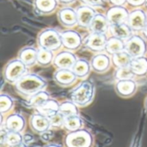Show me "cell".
Wrapping results in <instances>:
<instances>
[{"instance_id":"31","label":"cell","mask_w":147,"mask_h":147,"mask_svg":"<svg viewBox=\"0 0 147 147\" xmlns=\"http://www.w3.org/2000/svg\"><path fill=\"white\" fill-rule=\"evenodd\" d=\"M39 48V47H38ZM55 53L45 48H39L37 55V65L41 67H48L53 64Z\"/></svg>"},{"instance_id":"35","label":"cell","mask_w":147,"mask_h":147,"mask_svg":"<svg viewBox=\"0 0 147 147\" xmlns=\"http://www.w3.org/2000/svg\"><path fill=\"white\" fill-rule=\"evenodd\" d=\"M49 119H50V121H51L52 129L58 130V129L63 128L65 117V115H62L60 112H59V113L55 114L54 115L49 117Z\"/></svg>"},{"instance_id":"21","label":"cell","mask_w":147,"mask_h":147,"mask_svg":"<svg viewBox=\"0 0 147 147\" xmlns=\"http://www.w3.org/2000/svg\"><path fill=\"white\" fill-rule=\"evenodd\" d=\"M110 23L105 14L96 13L90 27V31L100 34H108L109 32Z\"/></svg>"},{"instance_id":"16","label":"cell","mask_w":147,"mask_h":147,"mask_svg":"<svg viewBox=\"0 0 147 147\" xmlns=\"http://www.w3.org/2000/svg\"><path fill=\"white\" fill-rule=\"evenodd\" d=\"M78 16V26L84 29H90V24L97 13L96 9L85 4H82L76 9Z\"/></svg>"},{"instance_id":"42","label":"cell","mask_w":147,"mask_h":147,"mask_svg":"<svg viewBox=\"0 0 147 147\" xmlns=\"http://www.w3.org/2000/svg\"><path fill=\"white\" fill-rule=\"evenodd\" d=\"M141 35L146 39V40L147 41V26L142 30V32H141Z\"/></svg>"},{"instance_id":"12","label":"cell","mask_w":147,"mask_h":147,"mask_svg":"<svg viewBox=\"0 0 147 147\" xmlns=\"http://www.w3.org/2000/svg\"><path fill=\"white\" fill-rule=\"evenodd\" d=\"M59 22L66 28H73L78 26V16L75 9L71 6H63L57 12Z\"/></svg>"},{"instance_id":"3","label":"cell","mask_w":147,"mask_h":147,"mask_svg":"<svg viewBox=\"0 0 147 147\" xmlns=\"http://www.w3.org/2000/svg\"><path fill=\"white\" fill-rule=\"evenodd\" d=\"M39 48H45L57 53L63 47L61 32L53 28H47L41 30L36 39Z\"/></svg>"},{"instance_id":"9","label":"cell","mask_w":147,"mask_h":147,"mask_svg":"<svg viewBox=\"0 0 147 147\" xmlns=\"http://www.w3.org/2000/svg\"><path fill=\"white\" fill-rule=\"evenodd\" d=\"M28 126L34 134L39 135L45 134L52 129L49 117L37 111L30 115L28 119Z\"/></svg>"},{"instance_id":"39","label":"cell","mask_w":147,"mask_h":147,"mask_svg":"<svg viewBox=\"0 0 147 147\" xmlns=\"http://www.w3.org/2000/svg\"><path fill=\"white\" fill-rule=\"evenodd\" d=\"M77 0H58L59 4H62L63 6H70L73 4Z\"/></svg>"},{"instance_id":"24","label":"cell","mask_w":147,"mask_h":147,"mask_svg":"<svg viewBox=\"0 0 147 147\" xmlns=\"http://www.w3.org/2000/svg\"><path fill=\"white\" fill-rule=\"evenodd\" d=\"M130 67L135 76V78H142L147 77V57L142 56L138 58H133Z\"/></svg>"},{"instance_id":"44","label":"cell","mask_w":147,"mask_h":147,"mask_svg":"<svg viewBox=\"0 0 147 147\" xmlns=\"http://www.w3.org/2000/svg\"><path fill=\"white\" fill-rule=\"evenodd\" d=\"M133 147H139V146H138V145H135L134 146H133Z\"/></svg>"},{"instance_id":"10","label":"cell","mask_w":147,"mask_h":147,"mask_svg":"<svg viewBox=\"0 0 147 147\" xmlns=\"http://www.w3.org/2000/svg\"><path fill=\"white\" fill-rule=\"evenodd\" d=\"M108 38L109 36L107 34L90 32L84 39V47L94 53L105 52Z\"/></svg>"},{"instance_id":"18","label":"cell","mask_w":147,"mask_h":147,"mask_svg":"<svg viewBox=\"0 0 147 147\" xmlns=\"http://www.w3.org/2000/svg\"><path fill=\"white\" fill-rule=\"evenodd\" d=\"M53 80L59 86L67 88L77 82L78 77L71 69H57L53 73Z\"/></svg>"},{"instance_id":"8","label":"cell","mask_w":147,"mask_h":147,"mask_svg":"<svg viewBox=\"0 0 147 147\" xmlns=\"http://www.w3.org/2000/svg\"><path fill=\"white\" fill-rule=\"evenodd\" d=\"M1 117V127H3L7 131L22 134L27 127V121L20 113H11L5 116V118L3 116Z\"/></svg>"},{"instance_id":"29","label":"cell","mask_w":147,"mask_h":147,"mask_svg":"<svg viewBox=\"0 0 147 147\" xmlns=\"http://www.w3.org/2000/svg\"><path fill=\"white\" fill-rule=\"evenodd\" d=\"M125 44H126L125 40H123L118 37L110 35L107 40V44H106V47H105V53H107L108 54H109L111 56L115 53L124 51L125 50Z\"/></svg>"},{"instance_id":"25","label":"cell","mask_w":147,"mask_h":147,"mask_svg":"<svg viewBox=\"0 0 147 147\" xmlns=\"http://www.w3.org/2000/svg\"><path fill=\"white\" fill-rule=\"evenodd\" d=\"M109 33L111 35L118 37L123 40H128L134 34V30L130 28V26L127 23H121V24H115L110 25Z\"/></svg>"},{"instance_id":"27","label":"cell","mask_w":147,"mask_h":147,"mask_svg":"<svg viewBox=\"0 0 147 147\" xmlns=\"http://www.w3.org/2000/svg\"><path fill=\"white\" fill-rule=\"evenodd\" d=\"M59 107H60V102H59L56 99L50 97L43 104H41L37 109H35V111L47 117H51L59 112Z\"/></svg>"},{"instance_id":"11","label":"cell","mask_w":147,"mask_h":147,"mask_svg":"<svg viewBox=\"0 0 147 147\" xmlns=\"http://www.w3.org/2000/svg\"><path fill=\"white\" fill-rule=\"evenodd\" d=\"M127 24L136 32H142V30L147 26L146 12L142 8H136L130 11Z\"/></svg>"},{"instance_id":"17","label":"cell","mask_w":147,"mask_h":147,"mask_svg":"<svg viewBox=\"0 0 147 147\" xmlns=\"http://www.w3.org/2000/svg\"><path fill=\"white\" fill-rule=\"evenodd\" d=\"M92 71L96 73H105L112 66L111 56L105 52L96 53L90 59Z\"/></svg>"},{"instance_id":"26","label":"cell","mask_w":147,"mask_h":147,"mask_svg":"<svg viewBox=\"0 0 147 147\" xmlns=\"http://www.w3.org/2000/svg\"><path fill=\"white\" fill-rule=\"evenodd\" d=\"M50 94L46 90H40L35 94H34L33 96H31L30 97H28V99H26L25 102V105L27 108L28 109H37L41 104H43L47 99H49Z\"/></svg>"},{"instance_id":"28","label":"cell","mask_w":147,"mask_h":147,"mask_svg":"<svg viewBox=\"0 0 147 147\" xmlns=\"http://www.w3.org/2000/svg\"><path fill=\"white\" fill-rule=\"evenodd\" d=\"M84 119L80 116V115H71L65 117L63 129L66 133H71L84 128Z\"/></svg>"},{"instance_id":"19","label":"cell","mask_w":147,"mask_h":147,"mask_svg":"<svg viewBox=\"0 0 147 147\" xmlns=\"http://www.w3.org/2000/svg\"><path fill=\"white\" fill-rule=\"evenodd\" d=\"M58 0H34V12L39 16H48L54 13L59 7Z\"/></svg>"},{"instance_id":"7","label":"cell","mask_w":147,"mask_h":147,"mask_svg":"<svg viewBox=\"0 0 147 147\" xmlns=\"http://www.w3.org/2000/svg\"><path fill=\"white\" fill-rule=\"evenodd\" d=\"M125 50L133 58L146 56L147 41L141 34H134L128 40H126Z\"/></svg>"},{"instance_id":"37","label":"cell","mask_w":147,"mask_h":147,"mask_svg":"<svg viewBox=\"0 0 147 147\" xmlns=\"http://www.w3.org/2000/svg\"><path fill=\"white\" fill-rule=\"evenodd\" d=\"M147 0H127V4L133 7L134 9L136 8H142L144 5H146Z\"/></svg>"},{"instance_id":"40","label":"cell","mask_w":147,"mask_h":147,"mask_svg":"<svg viewBox=\"0 0 147 147\" xmlns=\"http://www.w3.org/2000/svg\"><path fill=\"white\" fill-rule=\"evenodd\" d=\"M43 147H64V146H62L61 145L57 144V143H48V144L45 145Z\"/></svg>"},{"instance_id":"36","label":"cell","mask_w":147,"mask_h":147,"mask_svg":"<svg viewBox=\"0 0 147 147\" xmlns=\"http://www.w3.org/2000/svg\"><path fill=\"white\" fill-rule=\"evenodd\" d=\"M82 4H85L93 8H98V7H102L105 2V0H79Z\"/></svg>"},{"instance_id":"38","label":"cell","mask_w":147,"mask_h":147,"mask_svg":"<svg viewBox=\"0 0 147 147\" xmlns=\"http://www.w3.org/2000/svg\"><path fill=\"white\" fill-rule=\"evenodd\" d=\"M109 2L115 6H126L127 4V0H109Z\"/></svg>"},{"instance_id":"43","label":"cell","mask_w":147,"mask_h":147,"mask_svg":"<svg viewBox=\"0 0 147 147\" xmlns=\"http://www.w3.org/2000/svg\"><path fill=\"white\" fill-rule=\"evenodd\" d=\"M144 106H145V109H146V111L147 112V96L146 98L145 99V102H144Z\"/></svg>"},{"instance_id":"45","label":"cell","mask_w":147,"mask_h":147,"mask_svg":"<svg viewBox=\"0 0 147 147\" xmlns=\"http://www.w3.org/2000/svg\"><path fill=\"white\" fill-rule=\"evenodd\" d=\"M146 16H147V12H146Z\"/></svg>"},{"instance_id":"4","label":"cell","mask_w":147,"mask_h":147,"mask_svg":"<svg viewBox=\"0 0 147 147\" xmlns=\"http://www.w3.org/2000/svg\"><path fill=\"white\" fill-rule=\"evenodd\" d=\"M63 145L64 147H94L95 139L92 133L84 127L78 131L66 133Z\"/></svg>"},{"instance_id":"33","label":"cell","mask_w":147,"mask_h":147,"mask_svg":"<svg viewBox=\"0 0 147 147\" xmlns=\"http://www.w3.org/2000/svg\"><path fill=\"white\" fill-rule=\"evenodd\" d=\"M59 112L62 115H64L65 117L79 115V107L74 102H72L71 99L65 100V101L60 102Z\"/></svg>"},{"instance_id":"22","label":"cell","mask_w":147,"mask_h":147,"mask_svg":"<svg viewBox=\"0 0 147 147\" xmlns=\"http://www.w3.org/2000/svg\"><path fill=\"white\" fill-rule=\"evenodd\" d=\"M71 70L76 74L78 78L84 80L87 79L90 76L92 71V67L90 65V61L84 58H78Z\"/></svg>"},{"instance_id":"13","label":"cell","mask_w":147,"mask_h":147,"mask_svg":"<svg viewBox=\"0 0 147 147\" xmlns=\"http://www.w3.org/2000/svg\"><path fill=\"white\" fill-rule=\"evenodd\" d=\"M78 58L75 53L68 50H60L55 54L53 65L57 69H72Z\"/></svg>"},{"instance_id":"20","label":"cell","mask_w":147,"mask_h":147,"mask_svg":"<svg viewBox=\"0 0 147 147\" xmlns=\"http://www.w3.org/2000/svg\"><path fill=\"white\" fill-rule=\"evenodd\" d=\"M38 50H39L38 47H34L33 46H26L18 52L17 57L28 68H30L34 65H37Z\"/></svg>"},{"instance_id":"30","label":"cell","mask_w":147,"mask_h":147,"mask_svg":"<svg viewBox=\"0 0 147 147\" xmlns=\"http://www.w3.org/2000/svg\"><path fill=\"white\" fill-rule=\"evenodd\" d=\"M133 59V57L126 51H121L117 53H115L111 55V61H112V65L117 69L121 67H125L128 66Z\"/></svg>"},{"instance_id":"32","label":"cell","mask_w":147,"mask_h":147,"mask_svg":"<svg viewBox=\"0 0 147 147\" xmlns=\"http://www.w3.org/2000/svg\"><path fill=\"white\" fill-rule=\"evenodd\" d=\"M15 108V101L11 96L2 92L0 95V113L1 116H7L11 114Z\"/></svg>"},{"instance_id":"1","label":"cell","mask_w":147,"mask_h":147,"mask_svg":"<svg viewBox=\"0 0 147 147\" xmlns=\"http://www.w3.org/2000/svg\"><path fill=\"white\" fill-rule=\"evenodd\" d=\"M13 86L19 96L28 99L34 94L46 90L47 82L39 74L28 72L20 78Z\"/></svg>"},{"instance_id":"5","label":"cell","mask_w":147,"mask_h":147,"mask_svg":"<svg viewBox=\"0 0 147 147\" xmlns=\"http://www.w3.org/2000/svg\"><path fill=\"white\" fill-rule=\"evenodd\" d=\"M28 67L17 57L9 60L3 69V78L4 81L10 84H15L20 78L28 73Z\"/></svg>"},{"instance_id":"41","label":"cell","mask_w":147,"mask_h":147,"mask_svg":"<svg viewBox=\"0 0 147 147\" xmlns=\"http://www.w3.org/2000/svg\"><path fill=\"white\" fill-rule=\"evenodd\" d=\"M8 147H29L24 141L22 142V143H19V144H16V145H13V146H10Z\"/></svg>"},{"instance_id":"6","label":"cell","mask_w":147,"mask_h":147,"mask_svg":"<svg viewBox=\"0 0 147 147\" xmlns=\"http://www.w3.org/2000/svg\"><path fill=\"white\" fill-rule=\"evenodd\" d=\"M61 38L63 48L65 50L75 53L84 46V39L78 31L73 28H67L62 31Z\"/></svg>"},{"instance_id":"23","label":"cell","mask_w":147,"mask_h":147,"mask_svg":"<svg viewBox=\"0 0 147 147\" xmlns=\"http://www.w3.org/2000/svg\"><path fill=\"white\" fill-rule=\"evenodd\" d=\"M24 141V138L22 133L7 131L3 127H1V145L2 146H10Z\"/></svg>"},{"instance_id":"2","label":"cell","mask_w":147,"mask_h":147,"mask_svg":"<svg viewBox=\"0 0 147 147\" xmlns=\"http://www.w3.org/2000/svg\"><path fill=\"white\" fill-rule=\"evenodd\" d=\"M95 96L96 86L94 83L89 79H84L71 90L70 99L79 108H85L93 102Z\"/></svg>"},{"instance_id":"34","label":"cell","mask_w":147,"mask_h":147,"mask_svg":"<svg viewBox=\"0 0 147 147\" xmlns=\"http://www.w3.org/2000/svg\"><path fill=\"white\" fill-rule=\"evenodd\" d=\"M114 78L115 81H119V80H125V79H133L135 78V76L130 65H128L125 67L117 68L114 73Z\"/></svg>"},{"instance_id":"15","label":"cell","mask_w":147,"mask_h":147,"mask_svg":"<svg viewBox=\"0 0 147 147\" xmlns=\"http://www.w3.org/2000/svg\"><path fill=\"white\" fill-rule=\"evenodd\" d=\"M115 93L121 98H130L134 96L138 90V84L134 78L115 81Z\"/></svg>"},{"instance_id":"14","label":"cell","mask_w":147,"mask_h":147,"mask_svg":"<svg viewBox=\"0 0 147 147\" xmlns=\"http://www.w3.org/2000/svg\"><path fill=\"white\" fill-rule=\"evenodd\" d=\"M130 11L126 6L111 5L106 11V16L110 25L127 23Z\"/></svg>"}]
</instances>
